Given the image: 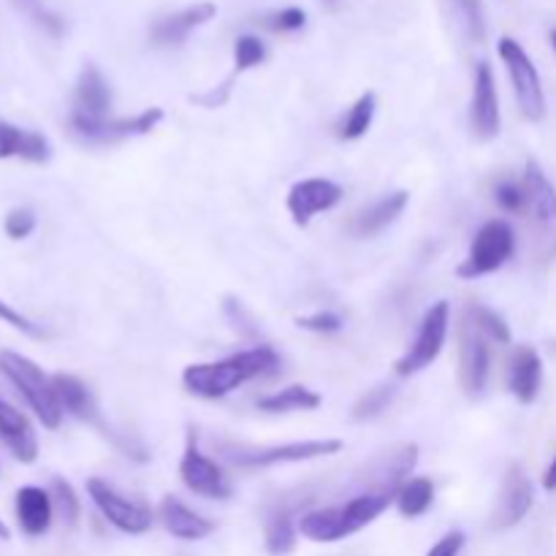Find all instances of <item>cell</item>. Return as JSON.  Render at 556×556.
<instances>
[{
    "instance_id": "cell-27",
    "label": "cell",
    "mask_w": 556,
    "mask_h": 556,
    "mask_svg": "<svg viewBox=\"0 0 556 556\" xmlns=\"http://www.w3.org/2000/svg\"><path fill=\"white\" fill-rule=\"evenodd\" d=\"M299 535L307 538L313 543H340L345 541V527H342L340 505L334 508H318L307 510L299 519Z\"/></svg>"
},
{
    "instance_id": "cell-28",
    "label": "cell",
    "mask_w": 556,
    "mask_h": 556,
    "mask_svg": "<svg viewBox=\"0 0 556 556\" xmlns=\"http://www.w3.org/2000/svg\"><path fill=\"white\" fill-rule=\"evenodd\" d=\"M375 112H378V96L372 90L362 92L356 101L351 103L345 114L337 123V139L340 141H358L369 134L375 123Z\"/></svg>"
},
{
    "instance_id": "cell-35",
    "label": "cell",
    "mask_w": 556,
    "mask_h": 556,
    "mask_svg": "<svg viewBox=\"0 0 556 556\" xmlns=\"http://www.w3.org/2000/svg\"><path fill=\"white\" fill-rule=\"evenodd\" d=\"M11 3H14V9L20 11V14H25L30 22H36L41 30H47L49 36H63L65 22L60 20L54 11H49L47 5H43V0H11Z\"/></svg>"
},
{
    "instance_id": "cell-16",
    "label": "cell",
    "mask_w": 556,
    "mask_h": 556,
    "mask_svg": "<svg viewBox=\"0 0 556 556\" xmlns=\"http://www.w3.org/2000/svg\"><path fill=\"white\" fill-rule=\"evenodd\" d=\"M71 117L81 119H106L112 117V87H109L106 76L98 71V65L87 63L79 71V79L74 87V106H71Z\"/></svg>"
},
{
    "instance_id": "cell-11",
    "label": "cell",
    "mask_w": 556,
    "mask_h": 556,
    "mask_svg": "<svg viewBox=\"0 0 556 556\" xmlns=\"http://www.w3.org/2000/svg\"><path fill=\"white\" fill-rule=\"evenodd\" d=\"M456 340H459V386L470 400L486 391L489 375H492V351L489 340L462 315L456 326Z\"/></svg>"
},
{
    "instance_id": "cell-20",
    "label": "cell",
    "mask_w": 556,
    "mask_h": 556,
    "mask_svg": "<svg viewBox=\"0 0 556 556\" xmlns=\"http://www.w3.org/2000/svg\"><path fill=\"white\" fill-rule=\"evenodd\" d=\"M0 440H3L5 448L22 465H33L38 459L41 445H38V434L33 429L30 418L22 410H16L11 402H5L3 396H0Z\"/></svg>"
},
{
    "instance_id": "cell-4",
    "label": "cell",
    "mask_w": 556,
    "mask_h": 556,
    "mask_svg": "<svg viewBox=\"0 0 556 556\" xmlns=\"http://www.w3.org/2000/svg\"><path fill=\"white\" fill-rule=\"evenodd\" d=\"M516 253V231L508 220L503 217H492L483 223L472 237L470 250H467L465 261L456 266V277L459 280H481V277L494 275L503 269Z\"/></svg>"
},
{
    "instance_id": "cell-40",
    "label": "cell",
    "mask_w": 556,
    "mask_h": 556,
    "mask_svg": "<svg viewBox=\"0 0 556 556\" xmlns=\"http://www.w3.org/2000/svg\"><path fill=\"white\" fill-rule=\"evenodd\" d=\"M36 226H38L36 212L27 210V206H14L3 220L5 237L14 239V242H22V239L30 237V233L36 231Z\"/></svg>"
},
{
    "instance_id": "cell-8",
    "label": "cell",
    "mask_w": 556,
    "mask_h": 556,
    "mask_svg": "<svg viewBox=\"0 0 556 556\" xmlns=\"http://www.w3.org/2000/svg\"><path fill=\"white\" fill-rule=\"evenodd\" d=\"M448 329L451 304L443 299V302H434L432 307L424 313L416 340H413L410 348L396 358L394 372L400 375V378H413V375H421L424 369L432 367L440 358V353H443L445 340H448Z\"/></svg>"
},
{
    "instance_id": "cell-15",
    "label": "cell",
    "mask_w": 556,
    "mask_h": 556,
    "mask_svg": "<svg viewBox=\"0 0 556 556\" xmlns=\"http://www.w3.org/2000/svg\"><path fill=\"white\" fill-rule=\"evenodd\" d=\"M215 16H217V5L210 3V0L185 5V9L174 11V14L161 16V20L150 27V41L161 49L182 47V43L190 38V33L204 27L206 22H212Z\"/></svg>"
},
{
    "instance_id": "cell-34",
    "label": "cell",
    "mask_w": 556,
    "mask_h": 556,
    "mask_svg": "<svg viewBox=\"0 0 556 556\" xmlns=\"http://www.w3.org/2000/svg\"><path fill=\"white\" fill-rule=\"evenodd\" d=\"M266 43L261 41L253 33H244L233 41V74H244L250 68H258L261 63H266Z\"/></svg>"
},
{
    "instance_id": "cell-29",
    "label": "cell",
    "mask_w": 556,
    "mask_h": 556,
    "mask_svg": "<svg viewBox=\"0 0 556 556\" xmlns=\"http://www.w3.org/2000/svg\"><path fill=\"white\" fill-rule=\"evenodd\" d=\"M394 505L405 519H421V516L434 505L432 478H424V476L407 478V481L400 486V492H396Z\"/></svg>"
},
{
    "instance_id": "cell-13",
    "label": "cell",
    "mask_w": 556,
    "mask_h": 556,
    "mask_svg": "<svg viewBox=\"0 0 556 556\" xmlns=\"http://www.w3.org/2000/svg\"><path fill=\"white\" fill-rule=\"evenodd\" d=\"M470 128L478 141L497 139L503 130V112H500L497 79L486 60H481L472 79V98H470Z\"/></svg>"
},
{
    "instance_id": "cell-19",
    "label": "cell",
    "mask_w": 556,
    "mask_h": 556,
    "mask_svg": "<svg viewBox=\"0 0 556 556\" xmlns=\"http://www.w3.org/2000/svg\"><path fill=\"white\" fill-rule=\"evenodd\" d=\"M410 204V193L407 190H394V193L380 195L375 204H369L367 210L356 212L353 220L348 223V231L356 239H372L378 233H383L386 228L394 226L402 217V212Z\"/></svg>"
},
{
    "instance_id": "cell-3",
    "label": "cell",
    "mask_w": 556,
    "mask_h": 556,
    "mask_svg": "<svg viewBox=\"0 0 556 556\" xmlns=\"http://www.w3.org/2000/svg\"><path fill=\"white\" fill-rule=\"evenodd\" d=\"M345 448V443L337 438L324 440H293L282 445H253L242 443H220V454L237 467H277V465H299V462H313L334 456Z\"/></svg>"
},
{
    "instance_id": "cell-12",
    "label": "cell",
    "mask_w": 556,
    "mask_h": 556,
    "mask_svg": "<svg viewBox=\"0 0 556 556\" xmlns=\"http://www.w3.org/2000/svg\"><path fill=\"white\" fill-rule=\"evenodd\" d=\"M342 199H345V190L340 182L326 177H307L291 185L286 195V210L299 228H307L315 217L334 210Z\"/></svg>"
},
{
    "instance_id": "cell-43",
    "label": "cell",
    "mask_w": 556,
    "mask_h": 556,
    "mask_svg": "<svg viewBox=\"0 0 556 556\" xmlns=\"http://www.w3.org/2000/svg\"><path fill=\"white\" fill-rule=\"evenodd\" d=\"M465 543H467L465 532H459V530L445 532V535L440 538L432 548H429L427 556H459L462 548H465Z\"/></svg>"
},
{
    "instance_id": "cell-36",
    "label": "cell",
    "mask_w": 556,
    "mask_h": 556,
    "mask_svg": "<svg viewBox=\"0 0 556 556\" xmlns=\"http://www.w3.org/2000/svg\"><path fill=\"white\" fill-rule=\"evenodd\" d=\"M494 201L503 212L508 215H527V190L525 182H516V179H500L494 185Z\"/></svg>"
},
{
    "instance_id": "cell-10",
    "label": "cell",
    "mask_w": 556,
    "mask_h": 556,
    "mask_svg": "<svg viewBox=\"0 0 556 556\" xmlns=\"http://www.w3.org/2000/svg\"><path fill=\"white\" fill-rule=\"evenodd\" d=\"M179 481L185 483V489L204 500H217V503H226L233 497V483L226 476L220 465H217L212 456H206L199 445V434L190 429L188 438H185V451L182 459H179Z\"/></svg>"
},
{
    "instance_id": "cell-41",
    "label": "cell",
    "mask_w": 556,
    "mask_h": 556,
    "mask_svg": "<svg viewBox=\"0 0 556 556\" xmlns=\"http://www.w3.org/2000/svg\"><path fill=\"white\" fill-rule=\"evenodd\" d=\"M0 320H3V324H9L11 329L20 331V334L30 337V340H47V337H49V331L43 329L41 324L30 320L27 315H22L20 309L11 307V304L3 302V299H0Z\"/></svg>"
},
{
    "instance_id": "cell-30",
    "label": "cell",
    "mask_w": 556,
    "mask_h": 556,
    "mask_svg": "<svg viewBox=\"0 0 556 556\" xmlns=\"http://www.w3.org/2000/svg\"><path fill=\"white\" fill-rule=\"evenodd\" d=\"M462 315H465V318L470 320V324L476 326V329L481 331L489 342H497V345H510V340H514L508 320H505L497 309L486 307V304L467 302L465 309H462Z\"/></svg>"
},
{
    "instance_id": "cell-47",
    "label": "cell",
    "mask_w": 556,
    "mask_h": 556,
    "mask_svg": "<svg viewBox=\"0 0 556 556\" xmlns=\"http://www.w3.org/2000/svg\"><path fill=\"white\" fill-rule=\"evenodd\" d=\"M324 3L326 5H337V3H340V0H324Z\"/></svg>"
},
{
    "instance_id": "cell-24",
    "label": "cell",
    "mask_w": 556,
    "mask_h": 556,
    "mask_svg": "<svg viewBox=\"0 0 556 556\" xmlns=\"http://www.w3.org/2000/svg\"><path fill=\"white\" fill-rule=\"evenodd\" d=\"M22 157L27 163H47L52 157V144L38 130H25L20 125L0 119V161Z\"/></svg>"
},
{
    "instance_id": "cell-26",
    "label": "cell",
    "mask_w": 556,
    "mask_h": 556,
    "mask_svg": "<svg viewBox=\"0 0 556 556\" xmlns=\"http://www.w3.org/2000/svg\"><path fill=\"white\" fill-rule=\"evenodd\" d=\"M320 402H324V396H320L318 391L293 383L286 386V389L261 396V400L255 402V407H258L261 413H269V416H280V413H313L318 410Z\"/></svg>"
},
{
    "instance_id": "cell-6",
    "label": "cell",
    "mask_w": 556,
    "mask_h": 556,
    "mask_svg": "<svg viewBox=\"0 0 556 556\" xmlns=\"http://www.w3.org/2000/svg\"><path fill=\"white\" fill-rule=\"evenodd\" d=\"M497 52L505 68H508L510 85H514V96L519 101L521 114L530 123H543L546 119V92H543L541 74H538L535 63L527 54V49L516 38L503 36L497 43Z\"/></svg>"
},
{
    "instance_id": "cell-18",
    "label": "cell",
    "mask_w": 556,
    "mask_h": 556,
    "mask_svg": "<svg viewBox=\"0 0 556 556\" xmlns=\"http://www.w3.org/2000/svg\"><path fill=\"white\" fill-rule=\"evenodd\" d=\"M52 383H54V394H58L63 413L90 424V427L101 429V434H109V438H112V429H109V424H103L96 396H92V391L87 389L85 380H79L76 375H68V372H54Z\"/></svg>"
},
{
    "instance_id": "cell-25",
    "label": "cell",
    "mask_w": 556,
    "mask_h": 556,
    "mask_svg": "<svg viewBox=\"0 0 556 556\" xmlns=\"http://www.w3.org/2000/svg\"><path fill=\"white\" fill-rule=\"evenodd\" d=\"M396 492H362L353 500H348L345 505H340L342 527H345V535H356V532L367 530L369 525L380 519L386 510L394 505Z\"/></svg>"
},
{
    "instance_id": "cell-9",
    "label": "cell",
    "mask_w": 556,
    "mask_h": 556,
    "mask_svg": "<svg viewBox=\"0 0 556 556\" xmlns=\"http://www.w3.org/2000/svg\"><path fill=\"white\" fill-rule=\"evenodd\" d=\"M85 489L87 497H90L92 505L98 508V514H101L114 530L123 532V535H144V532H150L152 525H155V516H152V510L147 508L144 503L125 497L123 492H117V489L109 481H103V478H87Z\"/></svg>"
},
{
    "instance_id": "cell-38",
    "label": "cell",
    "mask_w": 556,
    "mask_h": 556,
    "mask_svg": "<svg viewBox=\"0 0 556 556\" xmlns=\"http://www.w3.org/2000/svg\"><path fill=\"white\" fill-rule=\"evenodd\" d=\"M451 3H454L456 14H459V22L467 30V36H470L472 41L481 43L483 36H486V22H483L481 0H451Z\"/></svg>"
},
{
    "instance_id": "cell-46",
    "label": "cell",
    "mask_w": 556,
    "mask_h": 556,
    "mask_svg": "<svg viewBox=\"0 0 556 556\" xmlns=\"http://www.w3.org/2000/svg\"><path fill=\"white\" fill-rule=\"evenodd\" d=\"M552 47H554V52H556V27L552 30Z\"/></svg>"
},
{
    "instance_id": "cell-31",
    "label": "cell",
    "mask_w": 556,
    "mask_h": 556,
    "mask_svg": "<svg viewBox=\"0 0 556 556\" xmlns=\"http://www.w3.org/2000/svg\"><path fill=\"white\" fill-rule=\"evenodd\" d=\"M299 538V521H293V514L280 510L271 516L264 527V548L271 556H288L296 548Z\"/></svg>"
},
{
    "instance_id": "cell-44",
    "label": "cell",
    "mask_w": 556,
    "mask_h": 556,
    "mask_svg": "<svg viewBox=\"0 0 556 556\" xmlns=\"http://www.w3.org/2000/svg\"><path fill=\"white\" fill-rule=\"evenodd\" d=\"M543 489H546V492H556V454L552 465H548L546 472H543Z\"/></svg>"
},
{
    "instance_id": "cell-45",
    "label": "cell",
    "mask_w": 556,
    "mask_h": 556,
    "mask_svg": "<svg viewBox=\"0 0 556 556\" xmlns=\"http://www.w3.org/2000/svg\"><path fill=\"white\" fill-rule=\"evenodd\" d=\"M9 538H11V530L5 527V521L0 519V541H9Z\"/></svg>"
},
{
    "instance_id": "cell-33",
    "label": "cell",
    "mask_w": 556,
    "mask_h": 556,
    "mask_svg": "<svg viewBox=\"0 0 556 556\" xmlns=\"http://www.w3.org/2000/svg\"><path fill=\"white\" fill-rule=\"evenodd\" d=\"M49 494H52L54 514L63 519L65 527H74L81 516V505H79V497H76L74 486H71L65 478L54 476L52 481H49Z\"/></svg>"
},
{
    "instance_id": "cell-7",
    "label": "cell",
    "mask_w": 556,
    "mask_h": 556,
    "mask_svg": "<svg viewBox=\"0 0 556 556\" xmlns=\"http://www.w3.org/2000/svg\"><path fill=\"white\" fill-rule=\"evenodd\" d=\"M166 112L161 106H150L134 117H106V119H81L68 114V130L76 141L90 147H112L119 141L139 139L152 134L163 123Z\"/></svg>"
},
{
    "instance_id": "cell-23",
    "label": "cell",
    "mask_w": 556,
    "mask_h": 556,
    "mask_svg": "<svg viewBox=\"0 0 556 556\" xmlns=\"http://www.w3.org/2000/svg\"><path fill=\"white\" fill-rule=\"evenodd\" d=\"M14 510L16 521H20V530L27 538L47 535L54 521L52 494H49V489L41 486H22L14 497Z\"/></svg>"
},
{
    "instance_id": "cell-5",
    "label": "cell",
    "mask_w": 556,
    "mask_h": 556,
    "mask_svg": "<svg viewBox=\"0 0 556 556\" xmlns=\"http://www.w3.org/2000/svg\"><path fill=\"white\" fill-rule=\"evenodd\" d=\"M521 182L527 190V220L532 226L535 253L552 261L556 255V188L535 161L527 163Z\"/></svg>"
},
{
    "instance_id": "cell-32",
    "label": "cell",
    "mask_w": 556,
    "mask_h": 556,
    "mask_svg": "<svg viewBox=\"0 0 556 556\" xmlns=\"http://www.w3.org/2000/svg\"><path fill=\"white\" fill-rule=\"evenodd\" d=\"M394 396H396V389L391 383L375 386V389H369L367 394L358 396V402L351 410V418L353 421H372V418L383 416V413L389 410Z\"/></svg>"
},
{
    "instance_id": "cell-21",
    "label": "cell",
    "mask_w": 556,
    "mask_h": 556,
    "mask_svg": "<svg viewBox=\"0 0 556 556\" xmlns=\"http://www.w3.org/2000/svg\"><path fill=\"white\" fill-rule=\"evenodd\" d=\"M418 465V445L407 443L386 454L383 459L375 462L369 470L367 489L364 492H400L402 483L410 478V472Z\"/></svg>"
},
{
    "instance_id": "cell-14",
    "label": "cell",
    "mask_w": 556,
    "mask_h": 556,
    "mask_svg": "<svg viewBox=\"0 0 556 556\" xmlns=\"http://www.w3.org/2000/svg\"><path fill=\"white\" fill-rule=\"evenodd\" d=\"M532 503H535V486H532L525 467L519 462H514L505 470L503 486H500L497 494V505L492 510V527L494 530H510V527L521 525L527 519V514L532 510Z\"/></svg>"
},
{
    "instance_id": "cell-37",
    "label": "cell",
    "mask_w": 556,
    "mask_h": 556,
    "mask_svg": "<svg viewBox=\"0 0 556 556\" xmlns=\"http://www.w3.org/2000/svg\"><path fill=\"white\" fill-rule=\"evenodd\" d=\"M261 25L271 33H299L307 25V11L299 9V5H286V9H277L271 14H266L261 20Z\"/></svg>"
},
{
    "instance_id": "cell-42",
    "label": "cell",
    "mask_w": 556,
    "mask_h": 556,
    "mask_svg": "<svg viewBox=\"0 0 556 556\" xmlns=\"http://www.w3.org/2000/svg\"><path fill=\"white\" fill-rule=\"evenodd\" d=\"M233 76H237V74H233ZM233 76H231V79L223 81V85L212 87V90L199 92V96H190V101L199 103V106H204V109H217V106H223V103H226L228 98H231V81H233Z\"/></svg>"
},
{
    "instance_id": "cell-39",
    "label": "cell",
    "mask_w": 556,
    "mask_h": 556,
    "mask_svg": "<svg viewBox=\"0 0 556 556\" xmlns=\"http://www.w3.org/2000/svg\"><path fill=\"white\" fill-rule=\"evenodd\" d=\"M296 326L304 331H313V334H337V331H342L345 320L334 309H318V313L299 315Z\"/></svg>"
},
{
    "instance_id": "cell-17",
    "label": "cell",
    "mask_w": 556,
    "mask_h": 556,
    "mask_svg": "<svg viewBox=\"0 0 556 556\" xmlns=\"http://www.w3.org/2000/svg\"><path fill=\"white\" fill-rule=\"evenodd\" d=\"M157 519H161L163 530L172 538L185 543H199L206 541L210 535H215V521H210L206 516H201L199 510L188 508L179 497L174 494H166L157 505Z\"/></svg>"
},
{
    "instance_id": "cell-2",
    "label": "cell",
    "mask_w": 556,
    "mask_h": 556,
    "mask_svg": "<svg viewBox=\"0 0 556 556\" xmlns=\"http://www.w3.org/2000/svg\"><path fill=\"white\" fill-rule=\"evenodd\" d=\"M0 372L20 391V396L27 402V407L41 421L43 429H52V432L60 429L65 413L60 407L58 394H54L52 375H47L33 358L16 351H0Z\"/></svg>"
},
{
    "instance_id": "cell-22",
    "label": "cell",
    "mask_w": 556,
    "mask_h": 556,
    "mask_svg": "<svg viewBox=\"0 0 556 556\" xmlns=\"http://www.w3.org/2000/svg\"><path fill=\"white\" fill-rule=\"evenodd\" d=\"M543 386V358L532 345H519L508 364V389L521 405H532Z\"/></svg>"
},
{
    "instance_id": "cell-1",
    "label": "cell",
    "mask_w": 556,
    "mask_h": 556,
    "mask_svg": "<svg viewBox=\"0 0 556 556\" xmlns=\"http://www.w3.org/2000/svg\"><path fill=\"white\" fill-rule=\"evenodd\" d=\"M277 367H280V353L275 348L253 345L231 353L220 362L188 364L182 372V383L199 400H223L250 380L275 372Z\"/></svg>"
}]
</instances>
